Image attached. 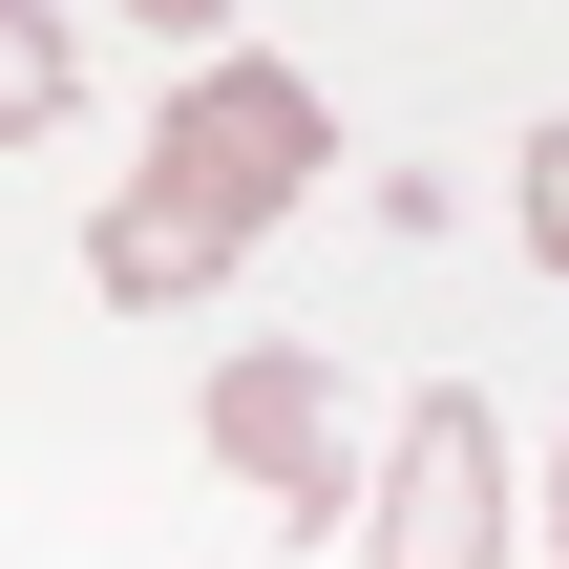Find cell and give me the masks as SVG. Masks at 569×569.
Wrapping results in <instances>:
<instances>
[{"label":"cell","mask_w":569,"mask_h":569,"mask_svg":"<svg viewBox=\"0 0 569 569\" xmlns=\"http://www.w3.org/2000/svg\"><path fill=\"white\" fill-rule=\"evenodd\" d=\"M507 232H528V274H569V106L507 148Z\"/></svg>","instance_id":"cell-5"},{"label":"cell","mask_w":569,"mask_h":569,"mask_svg":"<svg viewBox=\"0 0 569 569\" xmlns=\"http://www.w3.org/2000/svg\"><path fill=\"white\" fill-rule=\"evenodd\" d=\"M338 169V106H317V63H274V42H211L190 84H169V127H148V169L84 211V296H127V317H169V296H211L296 190Z\"/></svg>","instance_id":"cell-1"},{"label":"cell","mask_w":569,"mask_h":569,"mask_svg":"<svg viewBox=\"0 0 569 569\" xmlns=\"http://www.w3.org/2000/svg\"><path fill=\"white\" fill-rule=\"evenodd\" d=\"M190 422H211V465H232L253 507H296V528H338V507H359V443H338V380H317L296 338H232Z\"/></svg>","instance_id":"cell-3"},{"label":"cell","mask_w":569,"mask_h":569,"mask_svg":"<svg viewBox=\"0 0 569 569\" xmlns=\"http://www.w3.org/2000/svg\"><path fill=\"white\" fill-rule=\"evenodd\" d=\"M63 106H84V42H63L42 0H0V148H42Z\"/></svg>","instance_id":"cell-4"},{"label":"cell","mask_w":569,"mask_h":569,"mask_svg":"<svg viewBox=\"0 0 569 569\" xmlns=\"http://www.w3.org/2000/svg\"><path fill=\"white\" fill-rule=\"evenodd\" d=\"M528 549H549V569H569V443H549V507H528Z\"/></svg>","instance_id":"cell-6"},{"label":"cell","mask_w":569,"mask_h":569,"mask_svg":"<svg viewBox=\"0 0 569 569\" xmlns=\"http://www.w3.org/2000/svg\"><path fill=\"white\" fill-rule=\"evenodd\" d=\"M359 569H507V401L422 380L359 465Z\"/></svg>","instance_id":"cell-2"}]
</instances>
